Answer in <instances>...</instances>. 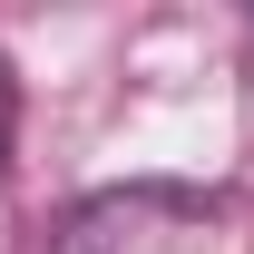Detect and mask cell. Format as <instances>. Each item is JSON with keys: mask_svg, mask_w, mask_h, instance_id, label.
<instances>
[{"mask_svg": "<svg viewBox=\"0 0 254 254\" xmlns=\"http://www.w3.org/2000/svg\"><path fill=\"white\" fill-rule=\"evenodd\" d=\"M10 127H20V88H10V59H0V166H10Z\"/></svg>", "mask_w": 254, "mask_h": 254, "instance_id": "7a4b0ae2", "label": "cell"}, {"mask_svg": "<svg viewBox=\"0 0 254 254\" xmlns=\"http://www.w3.org/2000/svg\"><path fill=\"white\" fill-rule=\"evenodd\" d=\"M186 225H195V205H186V195L137 186V195H108V205H88V215L59 235V254H166Z\"/></svg>", "mask_w": 254, "mask_h": 254, "instance_id": "6da1fadb", "label": "cell"}]
</instances>
